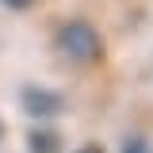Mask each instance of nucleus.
<instances>
[{
    "instance_id": "nucleus-1",
    "label": "nucleus",
    "mask_w": 153,
    "mask_h": 153,
    "mask_svg": "<svg viewBox=\"0 0 153 153\" xmlns=\"http://www.w3.org/2000/svg\"><path fill=\"white\" fill-rule=\"evenodd\" d=\"M54 50L73 65H92L103 57V35L96 31V23L76 16V19H65L54 31Z\"/></svg>"
},
{
    "instance_id": "nucleus-2",
    "label": "nucleus",
    "mask_w": 153,
    "mask_h": 153,
    "mask_svg": "<svg viewBox=\"0 0 153 153\" xmlns=\"http://www.w3.org/2000/svg\"><path fill=\"white\" fill-rule=\"evenodd\" d=\"M19 103H23V111L31 115V119H54V115L65 111V100H61V92H54V88H42V84H27V88L19 92Z\"/></svg>"
},
{
    "instance_id": "nucleus-3",
    "label": "nucleus",
    "mask_w": 153,
    "mask_h": 153,
    "mask_svg": "<svg viewBox=\"0 0 153 153\" xmlns=\"http://www.w3.org/2000/svg\"><path fill=\"white\" fill-rule=\"evenodd\" d=\"M57 142H61V138H57L54 130H31L27 134V149L31 153H57L61 149Z\"/></svg>"
},
{
    "instance_id": "nucleus-4",
    "label": "nucleus",
    "mask_w": 153,
    "mask_h": 153,
    "mask_svg": "<svg viewBox=\"0 0 153 153\" xmlns=\"http://www.w3.org/2000/svg\"><path fill=\"white\" fill-rule=\"evenodd\" d=\"M123 153H149V149H146L142 138H126V142H123Z\"/></svg>"
},
{
    "instance_id": "nucleus-5",
    "label": "nucleus",
    "mask_w": 153,
    "mask_h": 153,
    "mask_svg": "<svg viewBox=\"0 0 153 153\" xmlns=\"http://www.w3.org/2000/svg\"><path fill=\"white\" fill-rule=\"evenodd\" d=\"M0 4H4V8H12V12H23V8H31L35 0H0Z\"/></svg>"
},
{
    "instance_id": "nucleus-6",
    "label": "nucleus",
    "mask_w": 153,
    "mask_h": 153,
    "mask_svg": "<svg viewBox=\"0 0 153 153\" xmlns=\"http://www.w3.org/2000/svg\"><path fill=\"white\" fill-rule=\"evenodd\" d=\"M73 153H103V146H100V142H84V146L73 149Z\"/></svg>"
},
{
    "instance_id": "nucleus-7",
    "label": "nucleus",
    "mask_w": 153,
    "mask_h": 153,
    "mask_svg": "<svg viewBox=\"0 0 153 153\" xmlns=\"http://www.w3.org/2000/svg\"><path fill=\"white\" fill-rule=\"evenodd\" d=\"M0 142H4V123H0Z\"/></svg>"
}]
</instances>
